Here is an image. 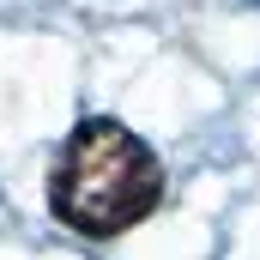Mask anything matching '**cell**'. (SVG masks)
Wrapping results in <instances>:
<instances>
[{
  "label": "cell",
  "mask_w": 260,
  "mask_h": 260,
  "mask_svg": "<svg viewBox=\"0 0 260 260\" xmlns=\"http://www.w3.org/2000/svg\"><path fill=\"white\" fill-rule=\"evenodd\" d=\"M164 206V164L133 127L85 115L49 164V212L79 236H121Z\"/></svg>",
  "instance_id": "1"
}]
</instances>
